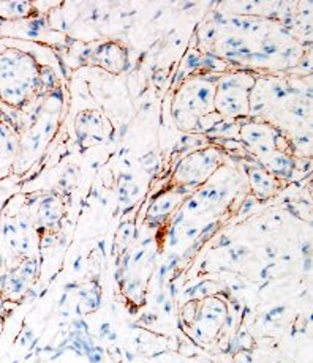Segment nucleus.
I'll list each match as a JSON object with an SVG mask.
<instances>
[{"mask_svg": "<svg viewBox=\"0 0 313 363\" xmlns=\"http://www.w3.org/2000/svg\"><path fill=\"white\" fill-rule=\"evenodd\" d=\"M38 86V72L35 62L16 51L0 55V99L11 106L29 100Z\"/></svg>", "mask_w": 313, "mask_h": 363, "instance_id": "nucleus-1", "label": "nucleus"}, {"mask_svg": "<svg viewBox=\"0 0 313 363\" xmlns=\"http://www.w3.org/2000/svg\"><path fill=\"white\" fill-rule=\"evenodd\" d=\"M214 84L206 79H193L187 82L174 101V114H176L180 127H184V123L187 128L194 127L204 117L214 114Z\"/></svg>", "mask_w": 313, "mask_h": 363, "instance_id": "nucleus-2", "label": "nucleus"}, {"mask_svg": "<svg viewBox=\"0 0 313 363\" xmlns=\"http://www.w3.org/2000/svg\"><path fill=\"white\" fill-rule=\"evenodd\" d=\"M255 79L247 73L228 74L215 87V111L221 116L241 117L250 113V90Z\"/></svg>", "mask_w": 313, "mask_h": 363, "instance_id": "nucleus-3", "label": "nucleus"}]
</instances>
